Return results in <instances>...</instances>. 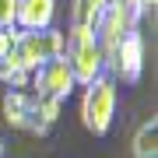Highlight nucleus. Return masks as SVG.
I'll return each mask as SVG.
<instances>
[{
    "instance_id": "obj_12",
    "label": "nucleus",
    "mask_w": 158,
    "mask_h": 158,
    "mask_svg": "<svg viewBox=\"0 0 158 158\" xmlns=\"http://www.w3.org/2000/svg\"><path fill=\"white\" fill-rule=\"evenodd\" d=\"M14 18H18V0H0V25L14 28Z\"/></svg>"
},
{
    "instance_id": "obj_1",
    "label": "nucleus",
    "mask_w": 158,
    "mask_h": 158,
    "mask_svg": "<svg viewBox=\"0 0 158 158\" xmlns=\"http://www.w3.org/2000/svg\"><path fill=\"white\" fill-rule=\"evenodd\" d=\"M63 60L77 85H88L98 74H106V56L91 25H70V32L63 35Z\"/></svg>"
},
{
    "instance_id": "obj_5",
    "label": "nucleus",
    "mask_w": 158,
    "mask_h": 158,
    "mask_svg": "<svg viewBox=\"0 0 158 158\" xmlns=\"http://www.w3.org/2000/svg\"><path fill=\"white\" fill-rule=\"evenodd\" d=\"M28 88H32V95H46V98H60L63 102L74 88H77V81H74L67 60H63V53H60V56L46 60V63H39V67L32 70Z\"/></svg>"
},
{
    "instance_id": "obj_7",
    "label": "nucleus",
    "mask_w": 158,
    "mask_h": 158,
    "mask_svg": "<svg viewBox=\"0 0 158 158\" xmlns=\"http://www.w3.org/2000/svg\"><path fill=\"white\" fill-rule=\"evenodd\" d=\"M53 18H56V0H18V18L14 28H53Z\"/></svg>"
},
{
    "instance_id": "obj_14",
    "label": "nucleus",
    "mask_w": 158,
    "mask_h": 158,
    "mask_svg": "<svg viewBox=\"0 0 158 158\" xmlns=\"http://www.w3.org/2000/svg\"><path fill=\"white\" fill-rule=\"evenodd\" d=\"M155 4H158V0H141V7H144V11H155Z\"/></svg>"
},
{
    "instance_id": "obj_6",
    "label": "nucleus",
    "mask_w": 158,
    "mask_h": 158,
    "mask_svg": "<svg viewBox=\"0 0 158 158\" xmlns=\"http://www.w3.org/2000/svg\"><path fill=\"white\" fill-rule=\"evenodd\" d=\"M4 119L11 123L14 130L21 134H35V137H46L53 127H46L39 119V106H35V95L32 91H7L4 95Z\"/></svg>"
},
{
    "instance_id": "obj_8",
    "label": "nucleus",
    "mask_w": 158,
    "mask_h": 158,
    "mask_svg": "<svg viewBox=\"0 0 158 158\" xmlns=\"http://www.w3.org/2000/svg\"><path fill=\"white\" fill-rule=\"evenodd\" d=\"M158 155V119H144L134 134V158H155Z\"/></svg>"
},
{
    "instance_id": "obj_15",
    "label": "nucleus",
    "mask_w": 158,
    "mask_h": 158,
    "mask_svg": "<svg viewBox=\"0 0 158 158\" xmlns=\"http://www.w3.org/2000/svg\"><path fill=\"white\" fill-rule=\"evenodd\" d=\"M0 158H4V141H0Z\"/></svg>"
},
{
    "instance_id": "obj_13",
    "label": "nucleus",
    "mask_w": 158,
    "mask_h": 158,
    "mask_svg": "<svg viewBox=\"0 0 158 158\" xmlns=\"http://www.w3.org/2000/svg\"><path fill=\"white\" fill-rule=\"evenodd\" d=\"M11 46H14V28H4L0 25V60L11 56Z\"/></svg>"
},
{
    "instance_id": "obj_9",
    "label": "nucleus",
    "mask_w": 158,
    "mask_h": 158,
    "mask_svg": "<svg viewBox=\"0 0 158 158\" xmlns=\"http://www.w3.org/2000/svg\"><path fill=\"white\" fill-rule=\"evenodd\" d=\"M28 77L32 74L25 70V67H18V63L7 56V60H0V81H4L11 91H21V88H28Z\"/></svg>"
},
{
    "instance_id": "obj_11",
    "label": "nucleus",
    "mask_w": 158,
    "mask_h": 158,
    "mask_svg": "<svg viewBox=\"0 0 158 158\" xmlns=\"http://www.w3.org/2000/svg\"><path fill=\"white\" fill-rule=\"evenodd\" d=\"M35 106H39V119H42L46 127H53V123L60 119V106H63L60 98H46V95H35Z\"/></svg>"
},
{
    "instance_id": "obj_2",
    "label": "nucleus",
    "mask_w": 158,
    "mask_h": 158,
    "mask_svg": "<svg viewBox=\"0 0 158 158\" xmlns=\"http://www.w3.org/2000/svg\"><path fill=\"white\" fill-rule=\"evenodd\" d=\"M116 102H119V91H116L113 74H98L95 81L85 85V95H81V123H85L88 134H95V137L109 134V127L116 119Z\"/></svg>"
},
{
    "instance_id": "obj_3",
    "label": "nucleus",
    "mask_w": 158,
    "mask_h": 158,
    "mask_svg": "<svg viewBox=\"0 0 158 158\" xmlns=\"http://www.w3.org/2000/svg\"><path fill=\"white\" fill-rule=\"evenodd\" d=\"M63 53V32L60 28H39V32H28V28H14V46H11V60L25 70H35L39 63L53 60Z\"/></svg>"
},
{
    "instance_id": "obj_10",
    "label": "nucleus",
    "mask_w": 158,
    "mask_h": 158,
    "mask_svg": "<svg viewBox=\"0 0 158 158\" xmlns=\"http://www.w3.org/2000/svg\"><path fill=\"white\" fill-rule=\"evenodd\" d=\"M109 0H74V25H95Z\"/></svg>"
},
{
    "instance_id": "obj_4",
    "label": "nucleus",
    "mask_w": 158,
    "mask_h": 158,
    "mask_svg": "<svg viewBox=\"0 0 158 158\" xmlns=\"http://www.w3.org/2000/svg\"><path fill=\"white\" fill-rule=\"evenodd\" d=\"M106 70H113V77L123 81V85H137L141 81V74H144V35H141V28L123 32L113 56L106 60Z\"/></svg>"
}]
</instances>
